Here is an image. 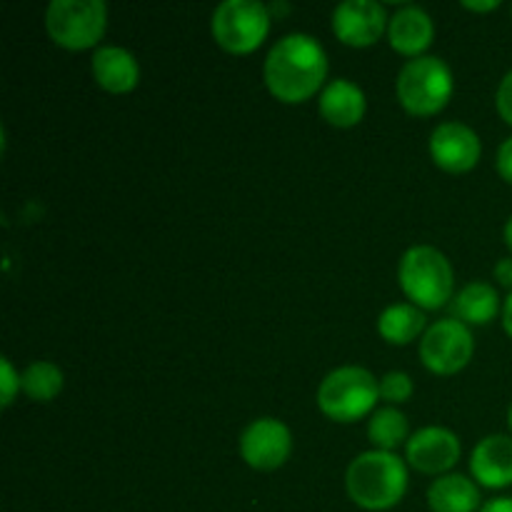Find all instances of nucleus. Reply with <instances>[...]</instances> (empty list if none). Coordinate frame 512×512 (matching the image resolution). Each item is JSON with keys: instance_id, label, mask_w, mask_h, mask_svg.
Segmentation results:
<instances>
[{"instance_id": "24", "label": "nucleus", "mask_w": 512, "mask_h": 512, "mask_svg": "<svg viewBox=\"0 0 512 512\" xmlns=\"http://www.w3.org/2000/svg\"><path fill=\"white\" fill-rule=\"evenodd\" d=\"M495 105H498L500 118L512 128V70L500 80L498 95H495Z\"/></svg>"}, {"instance_id": "25", "label": "nucleus", "mask_w": 512, "mask_h": 512, "mask_svg": "<svg viewBox=\"0 0 512 512\" xmlns=\"http://www.w3.org/2000/svg\"><path fill=\"white\" fill-rule=\"evenodd\" d=\"M495 168H498L500 178H503L505 183L512 185V138H508L503 145H500L498 160H495Z\"/></svg>"}, {"instance_id": "27", "label": "nucleus", "mask_w": 512, "mask_h": 512, "mask_svg": "<svg viewBox=\"0 0 512 512\" xmlns=\"http://www.w3.org/2000/svg\"><path fill=\"white\" fill-rule=\"evenodd\" d=\"M480 512H512V498H495L480 508Z\"/></svg>"}, {"instance_id": "18", "label": "nucleus", "mask_w": 512, "mask_h": 512, "mask_svg": "<svg viewBox=\"0 0 512 512\" xmlns=\"http://www.w3.org/2000/svg\"><path fill=\"white\" fill-rule=\"evenodd\" d=\"M453 318L465 325H488L498 318L500 298L490 283H468L450 303Z\"/></svg>"}, {"instance_id": "16", "label": "nucleus", "mask_w": 512, "mask_h": 512, "mask_svg": "<svg viewBox=\"0 0 512 512\" xmlns=\"http://www.w3.org/2000/svg\"><path fill=\"white\" fill-rule=\"evenodd\" d=\"M320 115L333 128H353L365 115V93L353 80L338 78L328 83L320 93Z\"/></svg>"}, {"instance_id": "9", "label": "nucleus", "mask_w": 512, "mask_h": 512, "mask_svg": "<svg viewBox=\"0 0 512 512\" xmlns=\"http://www.w3.org/2000/svg\"><path fill=\"white\" fill-rule=\"evenodd\" d=\"M240 458L260 473H270L288 463L293 453V435L288 425L275 418H258L240 435Z\"/></svg>"}, {"instance_id": "10", "label": "nucleus", "mask_w": 512, "mask_h": 512, "mask_svg": "<svg viewBox=\"0 0 512 512\" xmlns=\"http://www.w3.org/2000/svg\"><path fill=\"white\" fill-rule=\"evenodd\" d=\"M388 25V13L375 0H345L333 10L335 38L350 48H368L378 43Z\"/></svg>"}, {"instance_id": "20", "label": "nucleus", "mask_w": 512, "mask_h": 512, "mask_svg": "<svg viewBox=\"0 0 512 512\" xmlns=\"http://www.w3.org/2000/svg\"><path fill=\"white\" fill-rule=\"evenodd\" d=\"M368 438L375 450L393 453L400 445H408V418L398 408H380L375 410L368 423Z\"/></svg>"}, {"instance_id": "21", "label": "nucleus", "mask_w": 512, "mask_h": 512, "mask_svg": "<svg viewBox=\"0 0 512 512\" xmlns=\"http://www.w3.org/2000/svg\"><path fill=\"white\" fill-rule=\"evenodd\" d=\"M20 390L35 403H50L63 390V370L48 360H38L20 375Z\"/></svg>"}, {"instance_id": "14", "label": "nucleus", "mask_w": 512, "mask_h": 512, "mask_svg": "<svg viewBox=\"0 0 512 512\" xmlns=\"http://www.w3.org/2000/svg\"><path fill=\"white\" fill-rule=\"evenodd\" d=\"M388 38L393 50L408 58H420L435 38L433 18L418 5H405L390 18Z\"/></svg>"}, {"instance_id": "13", "label": "nucleus", "mask_w": 512, "mask_h": 512, "mask_svg": "<svg viewBox=\"0 0 512 512\" xmlns=\"http://www.w3.org/2000/svg\"><path fill=\"white\" fill-rule=\"evenodd\" d=\"M470 470L483 488L500 490L512 485V438L488 435L480 440L470 458Z\"/></svg>"}, {"instance_id": "30", "label": "nucleus", "mask_w": 512, "mask_h": 512, "mask_svg": "<svg viewBox=\"0 0 512 512\" xmlns=\"http://www.w3.org/2000/svg\"><path fill=\"white\" fill-rule=\"evenodd\" d=\"M505 243H508V248L512 250V215L508 223H505Z\"/></svg>"}, {"instance_id": "3", "label": "nucleus", "mask_w": 512, "mask_h": 512, "mask_svg": "<svg viewBox=\"0 0 512 512\" xmlns=\"http://www.w3.org/2000/svg\"><path fill=\"white\" fill-rule=\"evenodd\" d=\"M398 280L403 293L420 310H438L453 300V265L438 248L430 245H415L403 255Z\"/></svg>"}, {"instance_id": "19", "label": "nucleus", "mask_w": 512, "mask_h": 512, "mask_svg": "<svg viewBox=\"0 0 512 512\" xmlns=\"http://www.w3.org/2000/svg\"><path fill=\"white\" fill-rule=\"evenodd\" d=\"M425 330V313L413 303L390 305L380 313L378 333L390 345H408Z\"/></svg>"}, {"instance_id": "15", "label": "nucleus", "mask_w": 512, "mask_h": 512, "mask_svg": "<svg viewBox=\"0 0 512 512\" xmlns=\"http://www.w3.org/2000/svg\"><path fill=\"white\" fill-rule=\"evenodd\" d=\"M93 78L108 93H130L140 80L138 60L118 45H103L93 53Z\"/></svg>"}, {"instance_id": "29", "label": "nucleus", "mask_w": 512, "mask_h": 512, "mask_svg": "<svg viewBox=\"0 0 512 512\" xmlns=\"http://www.w3.org/2000/svg\"><path fill=\"white\" fill-rule=\"evenodd\" d=\"M503 328H505V333L512 338V293L505 298V303H503Z\"/></svg>"}, {"instance_id": "11", "label": "nucleus", "mask_w": 512, "mask_h": 512, "mask_svg": "<svg viewBox=\"0 0 512 512\" xmlns=\"http://www.w3.org/2000/svg\"><path fill=\"white\" fill-rule=\"evenodd\" d=\"M483 145L478 133L463 123H443L430 135V155L448 173H468L478 165Z\"/></svg>"}, {"instance_id": "12", "label": "nucleus", "mask_w": 512, "mask_h": 512, "mask_svg": "<svg viewBox=\"0 0 512 512\" xmlns=\"http://www.w3.org/2000/svg\"><path fill=\"white\" fill-rule=\"evenodd\" d=\"M408 463L425 475H443L460 460V440L453 430L430 428L418 430L405 445Z\"/></svg>"}, {"instance_id": "26", "label": "nucleus", "mask_w": 512, "mask_h": 512, "mask_svg": "<svg viewBox=\"0 0 512 512\" xmlns=\"http://www.w3.org/2000/svg\"><path fill=\"white\" fill-rule=\"evenodd\" d=\"M493 275H495V280H498V283L503 285V288H508L510 293H512V258L498 260V265H495Z\"/></svg>"}, {"instance_id": "5", "label": "nucleus", "mask_w": 512, "mask_h": 512, "mask_svg": "<svg viewBox=\"0 0 512 512\" xmlns=\"http://www.w3.org/2000/svg\"><path fill=\"white\" fill-rule=\"evenodd\" d=\"M380 383L370 370L345 365L333 370L318 388V408L335 423H355L375 408Z\"/></svg>"}, {"instance_id": "1", "label": "nucleus", "mask_w": 512, "mask_h": 512, "mask_svg": "<svg viewBox=\"0 0 512 512\" xmlns=\"http://www.w3.org/2000/svg\"><path fill=\"white\" fill-rule=\"evenodd\" d=\"M263 75L268 90L280 103H305L323 88L328 75V55L313 35H285L270 48Z\"/></svg>"}, {"instance_id": "2", "label": "nucleus", "mask_w": 512, "mask_h": 512, "mask_svg": "<svg viewBox=\"0 0 512 512\" xmlns=\"http://www.w3.org/2000/svg\"><path fill=\"white\" fill-rule=\"evenodd\" d=\"M350 500L363 510H390L405 498L408 468L395 453L370 450L358 455L345 473Z\"/></svg>"}, {"instance_id": "31", "label": "nucleus", "mask_w": 512, "mask_h": 512, "mask_svg": "<svg viewBox=\"0 0 512 512\" xmlns=\"http://www.w3.org/2000/svg\"><path fill=\"white\" fill-rule=\"evenodd\" d=\"M508 423H510V430H512V405H510V410H508Z\"/></svg>"}, {"instance_id": "7", "label": "nucleus", "mask_w": 512, "mask_h": 512, "mask_svg": "<svg viewBox=\"0 0 512 512\" xmlns=\"http://www.w3.org/2000/svg\"><path fill=\"white\" fill-rule=\"evenodd\" d=\"M210 28L220 48L233 55H248L268 38L270 8L258 0H225L215 8Z\"/></svg>"}, {"instance_id": "17", "label": "nucleus", "mask_w": 512, "mask_h": 512, "mask_svg": "<svg viewBox=\"0 0 512 512\" xmlns=\"http://www.w3.org/2000/svg\"><path fill=\"white\" fill-rule=\"evenodd\" d=\"M428 505L433 512H478L480 490L465 475H440L430 485Z\"/></svg>"}, {"instance_id": "6", "label": "nucleus", "mask_w": 512, "mask_h": 512, "mask_svg": "<svg viewBox=\"0 0 512 512\" xmlns=\"http://www.w3.org/2000/svg\"><path fill=\"white\" fill-rule=\"evenodd\" d=\"M108 8L100 0H53L45 10V28L65 50L95 48L105 35Z\"/></svg>"}, {"instance_id": "4", "label": "nucleus", "mask_w": 512, "mask_h": 512, "mask_svg": "<svg viewBox=\"0 0 512 512\" xmlns=\"http://www.w3.org/2000/svg\"><path fill=\"white\" fill-rule=\"evenodd\" d=\"M395 93L410 115L428 118V115L440 113L453 98V73L445 60L435 55H420L403 65Z\"/></svg>"}, {"instance_id": "22", "label": "nucleus", "mask_w": 512, "mask_h": 512, "mask_svg": "<svg viewBox=\"0 0 512 512\" xmlns=\"http://www.w3.org/2000/svg\"><path fill=\"white\" fill-rule=\"evenodd\" d=\"M413 380H410L408 373H400V370H393V373L383 375L380 380V398L390 405L408 403L413 398Z\"/></svg>"}, {"instance_id": "23", "label": "nucleus", "mask_w": 512, "mask_h": 512, "mask_svg": "<svg viewBox=\"0 0 512 512\" xmlns=\"http://www.w3.org/2000/svg\"><path fill=\"white\" fill-rule=\"evenodd\" d=\"M20 390V375L15 373V368L10 365L8 358H0V403H3V408H8L10 403H13L15 393Z\"/></svg>"}, {"instance_id": "28", "label": "nucleus", "mask_w": 512, "mask_h": 512, "mask_svg": "<svg viewBox=\"0 0 512 512\" xmlns=\"http://www.w3.org/2000/svg\"><path fill=\"white\" fill-rule=\"evenodd\" d=\"M463 8L475 10V13H490V10L500 8V0H485V3H475V0H463Z\"/></svg>"}, {"instance_id": "8", "label": "nucleus", "mask_w": 512, "mask_h": 512, "mask_svg": "<svg viewBox=\"0 0 512 512\" xmlns=\"http://www.w3.org/2000/svg\"><path fill=\"white\" fill-rule=\"evenodd\" d=\"M475 340L465 323L455 318L438 320L420 340V360L435 375H455L473 360Z\"/></svg>"}]
</instances>
